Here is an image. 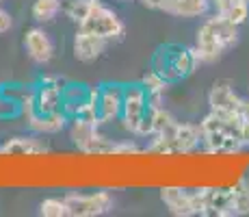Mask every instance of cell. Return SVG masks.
Instances as JSON below:
<instances>
[{
	"label": "cell",
	"instance_id": "ba28073f",
	"mask_svg": "<svg viewBox=\"0 0 249 217\" xmlns=\"http://www.w3.org/2000/svg\"><path fill=\"white\" fill-rule=\"evenodd\" d=\"M195 191V211L199 217H236L232 191L226 187H202Z\"/></svg>",
	"mask_w": 249,
	"mask_h": 217
},
{
	"label": "cell",
	"instance_id": "4fadbf2b",
	"mask_svg": "<svg viewBox=\"0 0 249 217\" xmlns=\"http://www.w3.org/2000/svg\"><path fill=\"white\" fill-rule=\"evenodd\" d=\"M160 202L165 209L176 217H195V191L182 189V187H162L160 189Z\"/></svg>",
	"mask_w": 249,
	"mask_h": 217
},
{
	"label": "cell",
	"instance_id": "603a6c76",
	"mask_svg": "<svg viewBox=\"0 0 249 217\" xmlns=\"http://www.w3.org/2000/svg\"><path fill=\"white\" fill-rule=\"evenodd\" d=\"M221 16H226L228 20L234 22L236 26H243V24L249 20V0H236L226 13H221Z\"/></svg>",
	"mask_w": 249,
	"mask_h": 217
},
{
	"label": "cell",
	"instance_id": "5b68a950",
	"mask_svg": "<svg viewBox=\"0 0 249 217\" xmlns=\"http://www.w3.org/2000/svg\"><path fill=\"white\" fill-rule=\"evenodd\" d=\"M150 98L141 83H132L124 87V109H122V128L132 137L150 139Z\"/></svg>",
	"mask_w": 249,
	"mask_h": 217
},
{
	"label": "cell",
	"instance_id": "2e32d148",
	"mask_svg": "<svg viewBox=\"0 0 249 217\" xmlns=\"http://www.w3.org/2000/svg\"><path fill=\"white\" fill-rule=\"evenodd\" d=\"M210 9V0H162L160 11L171 18H204Z\"/></svg>",
	"mask_w": 249,
	"mask_h": 217
},
{
	"label": "cell",
	"instance_id": "8992f818",
	"mask_svg": "<svg viewBox=\"0 0 249 217\" xmlns=\"http://www.w3.org/2000/svg\"><path fill=\"white\" fill-rule=\"evenodd\" d=\"M78 31L93 33L98 37H104L107 41H122L126 37V24L124 20L113 11L108 4H104L102 0H93L89 13L85 16V20L78 24Z\"/></svg>",
	"mask_w": 249,
	"mask_h": 217
},
{
	"label": "cell",
	"instance_id": "e0dca14e",
	"mask_svg": "<svg viewBox=\"0 0 249 217\" xmlns=\"http://www.w3.org/2000/svg\"><path fill=\"white\" fill-rule=\"evenodd\" d=\"M68 122L70 118L65 111H54V113H39L37 111L26 122V128L33 130L35 135H56L68 126Z\"/></svg>",
	"mask_w": 249,
	"mask_h": 217
},
{
	"label": "cell",
	"instance_id": "7c38bea8",
	"mask_svg": "<svg viewBox=\"0 0 249 217\" xmlns=\"http://www.w3.org/2000/svg\"><path fill=\"white\" fill-rule=\"evenodd\" d=\"M24 50H26L28 59L37 65H48L54 57V43L50 35L39 26H33L24 35Z\"/></svg>",
	"mask_w": 249,
	"mask_h": 217
},
{
	"label": "cell",
	"instance_id": "7402d4cb",
	"mask_svg": "<svg viewBox=\"0 0 249 217\" xmlns=\"http://www.w3.org/2000/svg\"><path fill=\"white\" fill-rule=\"evenodd\" d=\"M39 215L44 217H68V204L63 197H46L39 204Z\"/></svg>",
	"mask_w": 249,
	"mask_h": 217
},
{
	"label": "cell",
	"instance_id": "52a82bcc",
	"mask_svg": "<svg viewBox=\"0 0 249 217\" xmlns=\"http://www.w3.org/2000/svg\"><path fill=\"white\" fill-rule=\"evenodd\" d=\"M68 204V217H100L113 211V196L108 191H89V194H71L63 196Z\"/></svg>",
	"mask_w": 249,
	"mask_h": 217
},
{
	"label": "cell",
	"instance_id": "277c9868",
	"mask_svg": "<svg viewBox=\"0 0 249 217\" xmlns=\"http://www.w3.org/2000/svg\"><path fill=\"white\" fill-rule=\"evenodd\" d=\"M202 150V130L199 124L193 122H176V126L162 135H154L147 146V152L154 154H193Z\"/></svg>",
	"mask_w": 249,
	"mask_h": 217
},
{
	"label": "cell",
	"instance_id": "d4e9b609",
	"mask_svg": "<svg viewBox=\"0 0 249 217\" xmlns=\"http://www.w3.org/2000/svg\"><path fill=\"white\" fill-rule=\"evenodd\" d=\"M141 2H143V7H147V9H156V11H160L162 0H141Z\"/></svg>",
	"mask_w": 249,
	"mask_h": 217
},
{
	"label": "cell",
	"instance_id": "cb8c5ba5",
	"mask_svg": "<svg viewBox=\"0 0 249 217\" xmlns=\"http://www.w3.org/2000/svg\"><path fill=\"white\" fill-rule=\"evenodd\" d=\"M11 26H13V22H11L9 11H4V9L0 7V35H2V33H7Z\"/></svg>",
	"mask_w": 249,
	"mask_h": 217
},
{
	"label": "cell",
	"instance_id": "5bb4252c",
	"mask_svg": "<svg viewBox=\"0 0 249 217\" xmlns=\"http://www.w3.org/2000/svg\"><path fill=\"white\" fill-rule=\"evenodd\" d=\"M111 46V41H107L104 37H98L93 33H87V31H78L76 28V35H74V41H71V52L78 61L83 63H93L98 61L100 57L107 52V48Z\"/></svg>",
	"mask_w": 249,
	"mask_h": 217
},
{
	"label": "cell",
	"instance_id": "ffe728a7",
	"mask_svg": "<svg viewBox=\"0 0 249 217\" xmlns=\"http://www.w3.org/2000/svg\"><path fill=\"white\" fill-rule=\"evenodd\" d=\"M232 202H234V215H249V180L241 178L232 187Z\"/></svg>",
	"mask_w": 249,
	"mask_h": 217
},
{
	"label": "cell",
	"instance_id": "7a4b0ae2",
	"mask_svg": "<svg viewBox=\"0 0 249 217\" xmlns=\"http://www.w3.org/2000/svg\"><path fill=\"white\" fill-rule=\"evenodd\" d=\"M199 130H202V150L208 154H232L245 148L238 118L208 111L199 122Z\"/></svg>",
	"mask_w": 249,
	"mask_h": 217
},
{
	"label": "cell",
	"instance_id": "d6986e66",
	"mask_svg": "<svg viewBox=\"0 0 249 217\" xmlns=\"http://www.w3.org/2000/svg\"><path fill=\"white\" fill-rule=\"evenodd\" d=\"M61 11H63V0H35L31 9L33 18L41 24L52 22Z\"/></svg>",
	"mask_w": 249,
	"mask_h": 217
},
{
	"label": "cell",
	"instance_id": "8fae6325",
	"mask_svg": "<svg viewBox=\"0 0 249 217\" xmlns=\"http://www.w3.org/2000/svg\"><path fill=\"white\" fill-rule=\"evenodd\" d=\"M124 87L126 85L119 83L100 85V100H98L100 126H108V124L119 122L124 109Z\"/></svg>",
	"mask_w": 249,
	"mask_h": 217
},
{
	"label": "cell",
	"instance_id": "ac0fdd59",
	"mask_svg": "<svg viewBox=\"0 0 249 217\" xmlns=\"http://www.w3.org/2000/svg\"><path fill=\"white\" fill-rule=\"evenodd\" d=\"M141 85L145 87V91H147L150 107H162V104H165V94H167V89H169L171 83L165 79V76H160L154 67H150V70L143 74Z\"/></svg>",
	"mask_w": 249,
	"mask_h": 217
},
{
	"label": "cell",
	"instance_id": "6da1fadb",
	"mask_svg": "<svg viewBox=\"0 0 249 217\" xmlns=\"http://www.w3.org/2000/svg\"><path fill=\"white\" fill-rule=\"evenodd\" d=\"M238 28L234 22H230L226 16L214 11V16L206 18L199 24L195 33V55L199 63H214L219 61L228 50H232L238 43Z\"/></svg>",
	"mask_w": 249,
	"mask_h": 217
},
{
	"label": "cell",
	"instance_id": "9a60e30c",
	"mask_svg": "<svg viewBox=\"0 0 249 217\" xmlns=\"http://www.w3.org/2000/svg\"><path fill=\"white\" fill-rule=\"evenodd\" d=\"M48 150L50 148L35 135H18L0 146V154H9V157H39V154H48Z\"/></svg>",
	"mask_w": 249,
	"mask_h": 217
},
{
	"label": "cell",
	"instance_id": "484cf974",
	"mask_svg": "<svg viewBox=\"0 0 249 217\" xmlns=\"http://www.w3.org/2000/svg\"><path fill=\"white\" fill-rule=\"evenodd\" d=\"M2 2H4V0H0V4H2Z\"/></svg>",
	"mask_w": 249,
	"mask_h": 217
},
{
	"label": "cell",
	"instance_id": "30bf717a",
	"mask_svg": "<svg viewBox=\"0 0 249 217\" xmlns=\"http://www.w3.org/2000/svg\"><path fill=\"white\" fill-rule=\"evenodd\" d=\"M63 91L65 83L59 76H41L35 87V104L39 113L63 111Z\"/></svg>",
	"mask_w": 249,
	"mask_h": 217
},
{
	"label": "cell",
	"instance_id": "3957f363",
	"mask_svg": "<svg viewBox=\"0 0 249 217\" xmlns=\"http://www.w3.org/2000/svg\"><path fill=\"white\" fill-rule=\"evenodd\" d=\"M199 59L195 55L193 48L182 46V43H167L156 50L154 59H152V67L165 76L169 83H178L184 80L197 70Z\"/></svg>",
	"mask_w": 249,
	"mask_h": 217
},
{
	"label": "cell",
	"instance_id": "44dd1931",
	"mask_svg": "<svg viewBox=\"0 0 249 217\" xmlns=\"http://www.w3.org/2000/svg\"><path fill=\"white\" fill-rule=\"evenodd\" d=\"M91 4H93V0H65L63 2V13L76 24V26H78V24L85 20V16L89 13Z\"/></svg>",
	"mask_w": 249,
	"mask_h": 217
},
{
	"label": "cell",
	"instance_id": "9c48e42d",
	"mask_svg": "<svg viewBox=\"0 0 249 217\" xmlns=\"http://www.w3.org/2000/svg\"><path fill=\"white\" fill-rule=\"evenodd\" d=\"M245 104V96H241L228 80H219L210 87L208 91V107L210 111L219 115H230V118L241 119V111Z\"/></svg>",
	"mask_w": 249,
	"mask_h": 217
}]
</instances>
